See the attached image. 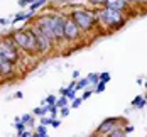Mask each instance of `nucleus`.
I'll use <instances>...</instances> for the list:
<instances>
[{"label":"nucleus","mask_w":147,"mask_h":137,"mask_svg":"<svg viewBox=\"0 0 147 137\" xmlns=\"http://www.w3.org/2000/svg\"><path fill=\"white\" fill-rule=\"evenodd\" d=\"M63 17L59 15H42L36 20V26L44 32L51 41L63 39Z\"/></svg>","instance_id":"obj_1"},{"label":"nucleus","mask_w":147,"mask_h":137,"mask_svg":"<svg viewBox=\"0 0 147 137\" xmlns=\"http://www.w3.org/2000/svg\"><path fill=\"white\" fill-rule=\"evenodd\" d=\"M98 19L102 20L105 26L113 27V29H120V27H123L125 22H127V19H125L123 12H120V10H113V9H108V7H103L102 10L98 12Z\"/></svg>","instance_id":"obj_2"},{"label":"nucleus","mask_w":147,"mask_h":137,"mask_svg":"<svg viewBox=\"0 0 147 137\" xmlns=\"http://www.w3.org/2000/svg\"><path fill=\"white\" fill-rule=\"evenodd\" d=\"M14 41L17 43L19 47L30 51V53H37L39 47H37V41H36V36L32 29H20L14 32Z\"/></svg>","instance_id":"obj_3"},{"label":"nucleus","mask_w":147,"mask_h":137,"mask_svg":"<svg viewBox=\"0 0 147 137\" xmlns=\"http://www.w3.org/2000/svg\"><path fill=\"white\" fill-rule=\"evenodd\" d=\"M71 19H73V22L80 27V30H90L93 29V26H95V20H96V17L88 12V10H73L71 12Z\"/></svg>","instance_id":"obj_4"},{"label":"nucleus","mask_w":147,"mask_h":137,"mask_svg":"<svg viewBox=\"0 0 147 137\" xmlns=\"http://www.w3.org/2000/svg\"><path fill=\"white\" fill-rule=\"evenodd\" d=\"M80 36V27L73 22V19H64L63 20V39L74 41Z\"/></svg>","instance_id":"obj_5"},{"label":"nucleus","mask_w":147,"mask_h":137,"mask_svg":"<svg viewBox=\"0 0 147 137\" xmlns=\"http://www.w3.org/2000/svg\"><path fill=\"white\" fill-rule=\"evenodd\" d=\"M32 32H34V36H36V41H37V47H39V53H46V51H47V49L51 47V43H53V41H51V39H49V37L46 36L44 32H42V30L37 27V26H36V27L32 29Z\"/></svg>","instance_id":"obj_6"},{"label":"nucleus","mask_w":147,"mask_h":137,"mask_svg":"<svg viewBox=\"0 0 147 137\" xmlns=\"http://www.w3.org/2000/svg\"><path fill=\"white\" fill-rule=\"evenodd\" d=\"M103 7H108V9H113V10H120V12H125L130 3L127 0H103Z\"/></svg>","instance_id":"obj_7"},{"label":"nucleus","mask_w":147,"mask_h":137,"mask_svg":"<svg viewBox=\"0 0 147 137\" xmlns=\"http://www.w3.org/2000/svg\"><path fill=\"white\" fill-rule=\"evenodd\" d=\"M117 120H118V119H113V117H112V119L103 120L102 124H100V127L96 129V132H98V134H108L113 127H117Z\"/></svg>","instance_id":"obj_8"},{"label":"nucleus","mask_w":147,"mask_h":137,"mask_svg":"<svg viewBox=\"0 0 147 137\" xmlns=\"http://www.w3.org/2000/svg\"><path fill=\"white\" fill-rule=\"evenodd\" d=\"M12 71V63L0 54V75H9Z\"/></svg>","instance_id":"obj_9"},{"label":"nucleus","mask_w":147,"mask_h":137,"mask_svg":"<svg viewBox=\"0 0 147 137\" xmlns=\"http://www.w3.org/2000/svg\"><path fill=\"white\" fill-rule=\"evenodd\" d=\"M123 136H127V134H125V130H123L122 127H113V129L108 132V137H123Z\"/></svg>","instance_id":"obj_10"},{"label":"nucleus","mask_w":147,"mask_h":137,"mask_svg":"<svg viewBox=\"0 0 147 137\" xmlns=\"http://www.w3.org/2000/svg\"><path fill=\"white\" fill-rule=\"evenodd\" d=\"M132 105L137 107V108H144L146 107V98L144 97H135L132 100Z\"/></svg>","instance_id":"obj_11"},{"label":"nucleus","mask_w":147,"mask_h":137,"mask_svg":"<svg viewBox=\"0 0 147 137\" xmlns=\"http://www.w3.org/2000/svg\"><path fill=\"white\" fill-rule=\"evenodd\" d=\"M90 85V81H88V78H81L76 85H74V90H81V88H86Z\"/></svg>","instance_id":"obj_12"},{"label":"nucleus","mask_w":147,"mask_h":137,"mask_svg":"<svg viewBox=\"0 0 147 137\" xmlns=\"http://www.w3.org/2000/svg\"><path fill=\"white\" fill-rule=\"evenodd\" d=\"M88 81L91 83V85H98V81H100V75H96V73H91V75H88Z\"/></svg>","instance_id":"obj_13"},{"label":"nucleus","mask_w":147,"mask_h":137,"mask_svg":"<svg viewBox=\"0 0 147 137\" xmlns=\"http://www.w3.org/2000/svg\"><path fill=\"white\" fill-rule=\"evenodd\" d=\"M44 3H46V0H36V2H32V3H30V9H32V10H36V9H39L41 5H44Z\"/></svg>","instance_id":"obj_14"},{"label":"nucleus","mask_w":147,"mask_h":137,"mask_svg":"<svg viewBox=\"0 0 147 137\" xmlns=\"http://www.w3.org/2000/svg\"><path fill=\"white\" fill-rule=\"evenodd\" d=\"M66 103H68V97H64V95H63V98L56 100V103H54V105H56V107H66Z\"/></svg>","instance_id":"obj_15"},{"label":"nucleus","mask_w":147,"mask_h":137,"mask_svg":"<svg viewBox=\"0 0 147 137\" xmlns=\"http://www.w3.org/2000/svg\"><path fill=\"white\" fill-rule=\"evenodd\" d=\"M105 86H107V83H102V81H98V85L95 86V91H96V93H103V91H105Z\"/></svg>","instance_id":"obj_16"},{"label":"nucleus","mask_w":147,"mask_h":137,"mask_svg":"<svg viewBox=\"0 0 147 137\" xmlns=\"http://www.w3.org/2000/svg\"><path fill=\"white\" fill-rule=\"evenodd\" d=\"M110 78H112L110 73H102V75H100V81H102V83H108V81H110Z\"/></svg>","instance_id":"obj_17"},{"label":"nucleus","mask_w":147,"mask_h":137,"mask_svg":"<svg viewBox=\"0 0 147 137\" xmlns=\"http://www.w3.org/2000/svg\"><path fill=\"white\" fill-rule=\"evenodd\" d=\"M46 112H49V110H47V107H42V108H39V107H37V108L34 110V113H36V115H44Z\"/></svg>","instance_id":"obj_18"},{"label":"nucleus","mask_w":147,"mask_h":137,"mask_svg":"<svg viewBox=\"0 0 147 137\" xmlns=\"http://www.w3.org/2000/svg\"><path fill=\"white\" fill-rule=\"evenodd\" d=\"M34 136H37V137H46L47 134H46V127L42 125V127H39L37 129V134H34Z\"/></svg>","instance_id":"obj_19"},{"label":"nucleus","mask_w":147,"mask_h":137,"mask_svg":"<svg viewBox=\"0 0 147 137\" xmlns=\"http://www.w3.org/2000/svg\"><path fill=\"white\" fill-rule=\"evenodd\" d=\"M27 17H30V12H27V14H19L17 17L14 19V22H19V20H24V19H27Z\"/></svg>","instance_id":"obj_20"},{"label":"nucleus","mask_w":147,"mask_h":137,"mask_svg":"<svg viewBox=\"0 0 147 137\" xmlns=\"http://www.w3.org/2000/svg\"><path fill=\"white\" fill-rule=\"evenodd\" d=\"M20 122H24V124H32V115H24Z\"/></svg>","instance_id":"obj_21"},{"label":"nucleus","mask_w":147,"mask_h":137,"mask_svg":"<svg viewBox=\"0 0 147 137\" xmlns=\"http://www.w3.org/2000/svg\"><path fill=\"white\" fill-rule=\"evenodd\" d=\"M46 102H47L49 105H53V103H56V97H54V95H49V97L46 98Z\"/></svg>","instance_id":"obj_22"},{"label":"nucleus","mask_w":147,"mask_h":137,"mask_svg":"<svg viewBox=\"0 0 147 137\" xmlns=\"http://www.w3.org/2000/svg\"><path fill=\"white\" fill-rule=\"evenodd\" d=\"M61 115H63V117H68V115H69V108H68V107H63V108H61Z\"/></svg>","instance_id":"obj_23"},{"label":"nucleus","mask_w":147,"mask_h":137,"mask_svg":"<svg viewBox=\"0 0 147 137\" xmlns=\"http://www.w3.org/2000/svg\"><path fill=\"white\" fill-rule=\"evenodd\" d=\"M81 102H83V98H73V107L76 108V107L81 105Z\"/></svg>","instance_id":"obj_24"},{"label":"nucleus","mask_w":147,"mask_h":137,"mask_svg":"<svg viewBox=\"0 0 147 137\" xmlns=\"http://www.w3.org/2000/svg\"><path fill=\"white\" fill-rule=\"evenodd\" d=\"M91 93H93L91 90H86V91H85V95H83L81 98H83V100H86V98H90V97H91Z\"/></svg>","instance_id":"obj_25"},{"label":"nucleus","mask_w":147,"mask_h":137,"mask_svg":"<svg viewBox=\"0 0 147 137\" xmlns=\"http://www.w3.org/2000/svg\"><path fill=\"white\" fill-rule=\"evenodd\" d=\"M36 0H19V5H27V3H32Z\"/></svg>","instance_id":"obj_26"},{"label":"nucleus","mask_w":147,"mask_h":137,"mask_svg":"<svg viewBox=\"0 0 147 137\" xmlns=\"http://www.w3.org/2000/svg\"><path fill=\"white\" fill-rule=\"evenodd\" d=\"M51 120H53V119H41L42 125H47V124H51Z\"/></svg>","instance_id":"obj_27"},{"label":"nucleus","mask_w":147,"mask_h":137,"mask_svg":"<svg viewBox=\"0 0 147 137\" xmlns=\"http://www.w3.org/2000/svg\"><path fill=\"white\" fill-rule=\"evenodd\" d=\"M51 125L56 129V127H59V122H58V120H51Z\"/></svg>","instance_id":"obj_28"},{"label":"nucleus","mask_w":147,"mask_h":137,"mask_svg":"<svg viewBox=\"0 0 147 137\" xmlns=\"http://www.w3.org/2000/svg\"><path fill=\"white\" fill-rule=\"evenodd\" d=\"M123 130H125V134H129V132H132V130H134V127H125Z\"/></svg>","instance_id":"obj_29"},{"label":"nucleus","mask_w":147,"mask_h":137,"mask_svg":"<svg viewBox=\"0 0 147 137\" xmlns=\"http://www.w3.org/2000/svg\"><path fill=\"white\" fill-rule=\"evenodd\" d=\"M137 3H140V5H147V0H139Z\"/></svg>","instance_id":"obj_30"},{"label":"nucleus","mask_w":147,"mask_h":137,"mask_svg":"<svg viewBox=\"0 0 147 137\" xmlns=\"http://www.w3.org/2000/svg\"><path fill=\"white\" fill-rule=\"evenodd\" d=\"M127 2H129V3H137L139 0H127Z\"/></svg>","instance_id":"obj_31"},{"label":"nucleus","mask_w":147,"mask_h":137,"mask_svg":"<svg viewBox=\"0 0 147 137\" xmlns=\"http://www.w3.org/2000/svg\"><path fill=\"white\" fill-rule=\"evenodd\" d=\"M144 85H146V88H147V81H146V83H144Z\"/></svg>","instance_id":"obj_32"},{"label":"nucleus","mask_w":147,"mask_h":137,"mask_svg":"<svg viewBox=\"0 0 147 137\" xmlns=\"http://www.w3.org/2000/svg\"><path fill=\"white\" fill-rule=\"evenodd\" d=\"M146 102H147V95H146Z\"/></svg>","instance_id":"obj_33"},{"label":"nucleus","mask_w":147,"mask_h":137,"mask_svg":"<svg viewBox=\"0 0 147 137\" xmlns=\"http://www.w3.org/2000/svg\"><path fill=\"white\" fill-rule=\"evenodd\" d=\"M146 105H147V102H146Z\"/></svg>","instance_id":"obj_34"}]
</instances>
